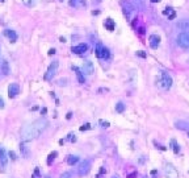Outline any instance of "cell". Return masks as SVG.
I'll use <instances>...</instances> for the list:
<instances>
[{"mask_svg":"<svg viewBox=\"0 0 189 178\" xmlns=\"http://www.w3.org/2000/svg\"><path fill=\"white\" fill-rule=\"evenodd\" d=\"M47 125H49V121L46 119H37L33 123L28 124L26 127H24L22 131H21V140H22V143H28V141L37 138L46 129Z\"/></svg>","mask_w":189,"mask_h":178,"instance_id":"1","label":"cell"},{"mask_svg":"<svg viewBox=\"0 0 189 178\" xmlns=\"http://www.w3.org/2000/svg\"><path fill=\"white\" fill-rule=\"evenodd\" d=\"M158 85H159V87H162L163 90H168V88H171V86H172V78L165 71H162L160 78L158 79Z\"/></svg>","mask_w":189,"mask_h":178,"instance_id":"2","label":"cell"},{"mask_svg":"<svg viewBox=\"0 0 189 178\" xmlns=\"http://www.w3.org/2000/svg\"><path fill=\"white\" fill-rule=\"evenodd\" d=\"M94 53H96V57L97 58H109V50H108L106 48H105L104 45H102L101 42H99L96 45V49H94Z\"/></svg>","mask_w":189,"mask_h":178,"instance_id":"3","label":"cell"},{"mask_svg":"<svg viewBox=\"0 0 189 178\" xmlns=\"http://www.w3.org/2000/svg\"><path fill=\"white\" fill-rule=\"evenodd\" d=\"M177 44L183 49H189V33L183 32L177 36Z\"/></svg>","mask_w":189,"mask_h":178,"instance_id":"4","label":"cell"},{"mask_svg":"<svg viewBox=\"0 0 189 178\" xmlns=\"http://www.w3.org/2000/svg\"><path fill=\"white\" fill-rule=\"evenodd\" d=\"M89 170H91V161H89V160H84V161L80 164V166H79L78 174L80 175V177H83V175L88 174Z\"/></svg>","mask_w":189,"mask_h":178,"instance_id":"5","label":"cell"},{"mask_svg":"<svg viewBox=\"0 0 189 178\" xmlns=\"http://www.w3.org/2000/svg\"><path fill=\"white\" fill-rule=\"evenodd\" d=\"M57 69H58V61H54V62H52V64L49 66V69H47L46 74H45V81L52 79V77H54L55 73H57Z\"/></svg>","mask_w":189,"mask_h":178,"instance_id":"6","label":"cell"},{"mask_svg":"<svg viewBox=\"0 0 189 178\" xmlns=\"http://www.w3.org/2000/svg\"><path fill=\"white\" fill-rule=\"evenodd\" d=\"M81 71H83L84 74H88V75L93 74V71H94V66H93V64H92L91 61H84L83 67H81Z\"/></svg>","mask_w":189,"mask_h":178,"instance_id":"7","label":"cell"},{"mask_svg":"<svg viewBox=\"0 0 189 178\" xmlns=\"http://www.w3.org/2000/svg\"><path fill=\"white\" fill-rule=\"evenodd\" d=\"M165 175L168 178H178V172L176 170V167H173L172 165L168 164L165 166Z\"/></svg>","mask_w":189,"mask_h":178,"instance_id":"8","label":"cell"},{"mask_svg":"<svg viewBox=\"0 0 189 178\" xmlns=\"http://www.w3.org/2000/svg\"><path fill=\"white\" fill-rule=\"evenodd\" d=\"M18 93H20V86L17 83H10L9 87H8V95H9V98H15Z\"/></svg>","mask_w":189,"mask_h":178,"instance_id":"9","label":"cell"},{"mask_svg":"<svg viewBox=\"0 0 189 178\" xmlns=\"http://www.w3.org/2000/svg\"><path fill=\"white\" fill-rule=\"evenodd\" d=\"M71 50L75 54H83L88 50V45H87V44H79V45H76V46H72Z\"/></svg>","mask_w":189,"mask_h":178,"instance_id":"10","label":"cell"},{"mask_svg":"<svg viewBox=\"0 0 189 178\" xmlns=\"http://www.w3.org/2000/svg\"><path fill=\"white\" fill-rule=\"evenodd\" d=\"M148 41H150V46H151L152 49H158V46H159V44H160V37L158 35H151Z\"/></svg>","mask_w":189,"mask_h":178,"instance_id":"11","label":"cell"},{"mask_svg":"<svg viewBox=\"0 0 189 178\" xmlns=\"http://www.w3.org/2000/svg\"><path fill=\"white\" fill-rule=\"evenodd\" d=\"M72 70L76 73V77H78V81H79V83L80 85H84L85 83V79H84V75H83V71H81L79 67H76V66H72Z\"/></svg>","mask_w":189,"mask_h":178,"instance_id":"12","label":"cell"},{"mask_svg":"<svg viewBox=\"0 0 189 178\" xmlns=\"http://www.w3.org/2000/svg\"><path fill=\"white\" fill-rule=\"evenodd\" d=\"M4 35L7 36L8 38L10 40V42H16L17 41V35H16L15 30H10V29H5L4 30Z\"/></svg>","mask_w":189,"mask_h":178,"instance_id":"13","label":"cell"},{"mask_svg":"<svg viewBox=\"0 0 189 178\" xmlns=\"http://www.w3.org/2000/svg\"><path fill=\"white\" fill-rule=\"evenodd\" d=\"M175 127L177 129H183V131H188L189 132V123L183 121V120H178V121L175 123Z\"/></svg>","mask_w":189,"mask_h":178,"instance_id":"14","label":"cell"},{"mask_svg":"<svg viewBox=\"0 0 189 178\" xmlns=\"http://www.w3.org/2000/svg\"><path fill=\"white\" fill-rule=\"evenodd\" d=\"M20 150H21V154H22V157H25V158H29V156H30V150H29V148L25 145V143H21L20 144Z\"/></svg>","mask_w":189,"mask_h":178,"instance_id":"15","label":"cell"},{"mask_svg":"<svg viewBox=\"0 0 189 178\" xmlns=\"http://www.w3.org/2000/svg\"><path fill=\"white\" fill-rule=\"evenodd\" d=\"M104 27L106 28L109 32H113V30H114V28H116V23L113 21L112 19H106V20H105V23H104Z\"/></svg>","mask_w":189,"mask_h":178,"instance_id":"16","label":"cell"},{"mask_svg":"<svg viewBox=\"0 0 189 178\" xmlns=\"http://www.w3.org/2000/svg\"><path fill=\"white\" fill-rule=\"evenodd\" d=\"M1 73L4 75H8L10 73V69H9V64L7 61H3L1 62Z\"/></svg>","mask_w":189,"mask_h":178,"instance_id":"17","label":"cell"},{"mask_svg":"<svg viewBox=\"0 0 189 178\" xmlns=\"http://www.w3.org/2000/svg\"><path fill=\"white\" fill-rule=\"evenodd\" d=\"M78 161H79V157L78 156H68L67 157V164L71 165V166H72V165H75Z\"/></svg>","mask_w":189,"mask_h":178,"instance_id":"18","label":"cell"},{"mask_svg":"<svg viewBox=\"0 0 189 178\" xmlns=\"http://www.w3.org/2000/svg\"><path fill=\"white\" fill-rule=\"evenodd\" d=\"M116 111H117L118 114H122V112L125 111V104H123L122 102H118V103L116 104Z\"/></svg>","mask_w":189,"mask_h":178,"instance_id":"19","label":"cell"},{"mask_svg":"<svg viewBox=\"0 0 189 178\" xmlns=\"http://www.w3.org/2000/svg\"><path fill=\"white\" fill-rule=\"evenodd\" d=\"M168 11H163V13L164 15H169V16H168V19H175V16H176V13H175V11H173L172 8H167Z\"/></svg>","mask_w":189,"mask_h":178,"instance_id":"20","label":"cell"},{"mask_svg":"<svg viewBox=\"0 0 189 178\" xmlns=\"http://www.w3.org/2000/svg\"><path fill=\"white\" fill-rule=\"evenodd\" d=\"M171 144H172V148H173V152L175 153H178V150H180V148H178V145H177V143H176V140H171Z\"/></svg>","mask_w":189,"mask_h":178,"instance_id":"21","label":"cell"},{"mask_svg":"<svg viewBox=\"0 0 189 178\" xmlns=\"http://www.w3.org/2000/svg\"><path fill=\"white\" fill-rule=\"evenodd\" d=\"M22 1H24V4H25V6L33 7V6H36V1H37V0H22Z\"/></svg>","mask_w":189,"mask_h":178,"instance_id":"22","label":"cell"},{"mask_svg":"<svg viewBox=\"0 0 189 178\" xmlns=\"http://www.w3.org/2000/svg\"><path fill=\"white\" fill-rule=\"evenodd\" d=\"M57 154H58L57 152H52V153H50V154H49V158H47V164L51 165V161L55 158V156H57Z\"/></svg>","mask_w":189,"mask_h":178,"instance_id":"23","label":"cell"},{"mask_svg":"<svg viewBox=\"0 0 189 178\" xmlns=\"http://www.w3.org/2000/svg\"><path fill=\"white\" fill-rule=\"evenodd\" d=\"M89 128H91V125L89 124H84V125H81L80 128H79V129L81 131V132H84V131H87V129H89Z\"/></svg>","mask_w":189,"mask_h":178,"instance_id":"24","label":"cell"},{"mask_svg":"<svg viewBox=\"0 0 189 178\" xmlns=\"http://www.w3.org/2000/svg\"><path fill=\"white\" fill-rule=\"evenodd\" d=\"M136 56H139V57H142V58H146L147 57V54L144 53V52H142V50H139V52H136Z\"/></svg>","mask_w":189,"mask_h":178,"instance_id":"25","label":"cell"},{"mask_svg":"<svg viewBox=\"0 0 189 178\" xmlns=\"http://www.w3.org/2000/svg\"><path fill=\"white\" fill-rule=\"evenodd\" d=\"M60 178H71V173L70 172H66V173H63L62 174V177Z\"/></svg>","mask_w":189,"mask_h":178,"instance_id":"26","label":"cell"},{"mask_svg":"<svg viewBox=\"0 0 189 178\" xmlns=\"http://www.w3.org/2000/svg\"><path fill=\"white\" fill-rule=\"evenodd\" d=\"M100 124H101V127H109V123L108 121H104V120H100Z\"/></svg>","mask_w":189,"mask_h":178,"instance_id":"27","label":"cell"},{"mask_svg":"<svg viewBox=\"0 0 189 178\" xmlns=\"http://www.w3.org/2000/svg\"><path fill=\"white\" fill-rule=\"evenodd\" d=\"M68 140H70V141H75L76 140V137H75V135H72V133H70V135H68Z\"/></svg>","mask_w":189,"mask_h":178,"instance_id":"28","label":"cell"},{"mask_svg":"<svg viewBox=\"0 0 189 178\" xmlns=\"http://www.w3.org/2000/svg\"><path fill=\"white\" fill-rule=\"evenodd\" d=\"M9 156H10V158H12V160H16V158H17V157H16V154L13 153V152H9Z\"/></svg>","mask_w":189,"mask_h":178,"instance_id":"29","label":"cell"},{"mask_svg":"<svg viewBox=\"0 0 189 178\" xmlns=\"http://www.w3.org/2000/svg\"><path fill=\"white\" fill-rule=\"evenodd\" d=\"M38 174H39V170H38V169H36V172H34V175H33L32 178H37V177H38Z\"/></svg>","mask_w":189,"mask_h":178,"instance_id":"30","label":"cell"},{"mask_svg":"<svg viewBox=\"0 0 189 178\" xmlns=\"http://www.w3.org/2000/svg\"><path fill=\"white\" fill-rule=\"evenodd\" d=\"M58 83H59V86H64V85H66V81L60 79V81H59V82H58Z\"/></svg>","mask_w":189,"mask_h":178,"instance_id":"31","label":"cell"},{"mask_svg":"<svg viewBox=\"0 0 189 178\" xmlns=\"http://www.w3.org/2000/svg\"><path fill=\"white\" fill-rule=\"evenodd\" d=\"M55 53V50H54V49H50V50H49V56H52V54H54Z\"/></svg>","mask_w":189,"mask_h":178,"instance_id":"32","label":"cell"},{"mask_svg":"<svg viewBox=\"0 0 189 178\" xmlns=\"http://www.w3.org/2000/svg\"><path fill=\"white\" fill-rule=\"evenodd\" d=\"M0 107H1V108L4 107V102H3V99H1V98H0Z\"/></svg>","mask_w":189,"mask_h":178,"instance_id":"33","label":"cell"},{"mask_svg":"<svg viewBox=\"0 0 189 178\" xmlns=\"http://www.w3.org/2000/svg\"><path fill=\"white\" fill-rule=\"evenodd\" d=\"M135 175H136V173H133V174H130V175H129V178H134V177H135Z\"/></svg>","mask_w":189,"mask_h":178,"instance_id":"34","label":"cell"},{"mask_svg":"<svg viewBox=\"0 0 189 178\" xmlns=\"http://www.w3.org/2000/svg\"><path fill=\"white\" fill-rule=\"evenodd\" d=\"M71 116H72V114H71V112H68V114H67V119H71Z\"/></svg>","mask_w":189,"mask_h":178,"instance_id":"35","label":"cell"},{"mask_svg":"<svg viewBox=\"0 0 189 178\" xmlns=\"http://www.w3.org/2000/svg\"><path fill=\"white\" fill-rule=\"evenodd\" d=\"M151 1H152V3H159L160 0H151Z\"/></svg>","mask_w":189,"mask_h":178,"instance_id":"36","label":"cell"},{"mask_svg":"<svg viewBox=\"0 0 189 178\" xmlns=\"http://www.w3.org/2000/svg\"><path fill=\"white\" fill-rule=\"evenodd\" d=\"M112 178H117V177H112Z\"/></svg>","mask_w":189,"mask_h":178,"instance_id":"37","label":"cell"},{"mask_svg":"<svg viewBox=\"0 0 189 178\" xmlns=\"http://www.w3.org/2000/svg\"><path fill=\"white\" fill-rule=\"evenodd\" d=\"M188 136H189V132H188Z\"/></svg>","mask_w":189,"mask_h":178,"instance_id":"38","label":"cell"},{"mask_svg":"<svg viewBox=\"0 0 189 178\" xmlns=\"http://www.w3.org/2000/svg\"><path fill=\"white\" fill-rule=\"evenodd\" d=\"M46 178H49V177H46Z\"/></svg>","mask_w":189,"mask_h":178,"instance_id":"39","label":"cell"}]
</instances>
